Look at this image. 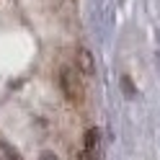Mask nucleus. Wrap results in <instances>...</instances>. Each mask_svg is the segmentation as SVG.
<instances>
[{
    "label": "nucleus",
    "instance_id": "nucleus-1",
    "mask_svg": "<svg viewBox=\"0 0 160 160\" xmlns=\"http://www.w3.org/2000/svg\"><path fill=\"white\" fill-rule=\"evenodd\" d=\"M59 88L70 103H80L83 101V80H80V70L78 67H62L59 70Z\"/></svg>",
    "mask_w": 160,
    "mask_h": 160
},
{
    "label": "nucleus",
    "instance_id": "nucleus-2",
    "mask_svg": "<svg viewBox=\"0 0 160 160\" xmlns=\"http://www.w3.org/2000/svg\"><path fill=\"white\" fill-rule=\"evenodd\" d=\"M83 160H101V134H98V129H88L85 132Z\"/></svg>",
    "mask_w": 160,
    "mask_h": 160
},
{
    "label": "nucleus",
    "instance_id": "nucleus-3",
    "mask_svg": "<svg viewBox=\"0 0 160 160\" xmlns=\"http://www.w3.org/2000/svg\"><path fill=\"white\" fill-rule=\"evenodd\" d=\"M0 160H23L21 155H18V150L13 145H8L3 137H0Z\"/></svg>",
    "mask_w": 160,
    "mask_h": 160
},
{
    "label": "nucleus",
    "instance_id": "nucleus-4",
    "mask_svg": "<svg viewBox=\"0 0 160 160\" xmlns=\"http://www.w3.org/2000/svg\"><path fill=\"white\" fill-rule=\"evenodd\" d=\"M78 59H80V67H83V75H93V72H96L93 59H91V52H88V49H80Z\"/></svg>",
    "mask_w": 160,
    "mask_h": 160
},
{
    "label": "nucleus",
    "instance_id": "nucleus-5",
    "mask_svg": "<svg viewBox=\"0 0 160 160\" xmlns=\"http://www.w3.org/2000/svg\"><path fill=\"white\" fill-rule=\"evenodd\" d=\"M39 160H59V158H57L54 152H44V155H42V158H39Z\"/></svg>",
    "mask_w": 160,
    "mask_h": 160
},
{
    "label": "nucleus",
    "instance_id": "nucleus-6",
    "mask_svg": "<svg viewBox=\"0 0 160 160\" xmlns=\"http://www.w3.org/2000/svg\"><path fill=\"white\" fill-rule=\"evenodd\" d=\"M158 65H160V47H158Z\"/></svg>",
    "mask_w": 160,
    "mask_h": 160
}]
</instances>
